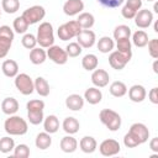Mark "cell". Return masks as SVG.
I'll return each instance as SVG.
<instances>
[{"label": "cell", "mask_w": 158, "mask_h": 158, "mask_svg": "<svg viewBox=\"0 0 158 158\" xmlns=\"http://www.w3.org/2000/svg\"><path fill=\"white\" fill-rule=\"evenodd\" d=\"M4 128L11 136H22L28 131L27 122L22 117L16 115H10V117L5 120Z\"/></svg>", "instance_id": "cell-1"}, {"label": "cell", "mask_w": 158, "mask_h": 158, "mask_svg": "<svg viewBox=\"0 0 158 158\" xmlns=\"http://www.w3.org/2000/svg\"><path fill=\"white\" fill-rule=\"evenodd\" d=\"M37 43L42 48H48L54 43L53 27L49 22H42L37 30Z\"/></svg>", "instance_id": "cell-2"}, {"label": "cell", "mask_w": 158, "mask_h": 158, "mask_svg": "<svg viewBox=\"0 0 158 158\" xmlns=\"http://www.w3.org/2000/svg\"><path fill=\"white\" fill-rule=\"evenodd\" d=\"M99 117H100V121L110 131H117L121 126V116L111 109H102L99 114Z\"/></svg>", "instance_id": "cell-3"}, {"label": "cell", "mask_w": 158, "mask_h": 158, "mask_svg": "<svg viewBox=\"0 0 158 158\" xmlns=\"http://www.w3.org/2000/svg\"><path fill=\"white\" fill-rule=\"evenodd\" d=\"M15 86L23 95H31L35 90V84H33L31 77L26 73L17 74L15 77Z\"/></svg>", "instance_id": "cell-4"}, {"label": "cell", "mask_w": 158, "mask_h": 158, "mask_svg": "<svg viewBox=\"0 0 158 158\" xmlns=\"http://www.w3.org/2000/svg\"><path fill=\"white\" fill-rule=\"evenodd\" d=\"M44 16H46V10L43 6H40V5L31 6V7L26 9L22 14V17L27 21L28 25H33V23L40 22L41 20H43Z\"/></svg>", "instance_id": "cell-5"}, {"label": "cell", "mask_w": 158, "mask_h": 158, "mask_svg": "<svg viewBox=\"0 0 158 158\" xmlns=\"http://www.w3.org/2000/svg\"><path fill=\"white\" fill-rule=\"evenodd\" d=\"M132 54H126V53H122L120 51H114L111 52V54L109 56V63L110 65L116 69V70H121L125 68V65L130 62Z\"/></svg>", "instance_id": "cell-6"}, {"label": "cell", "mask_w": 158, "mask_h": 158, "mask_svg": "<svg viewBox=\"0 0 158 158\" xmlns=\"http://www.w3.org/2000/svg\"><path fill=\"white\" fill-rule=\"evenodd\" d=\"M47 57H49V59L52 62H54L56 64H65L68 60V54L65 52V49H63L59 46H54L52 44L51 47H48L47 49Z\"/></svg>", "instance_id": "cell-7"}, {"label": "cell", "mask_w": 158, "mask_h": 158, "mask_svg": "<svg viewBox=\"0 0 158 158\" xmlns=\"http://www.w3.org/2000/svg\"><path fill=\"white\" fill-rule=\"evenodd\" d=\"M128 132H130V133L138 141L139 144H142V143H144V142L148 141L149 131H148L147 126L143 125V123H141V122H136V123H133V125L130 127Z\"/></svg>", "instance_id": "cell-8"}, {"label": "cell", "mask_w": 158, "mask_h": 158, "mask_svg": "<svg viewBox=\"0 0 158 158\" xmlns=\"http://www.w3.org/2000/svg\"><path fill=\"white\" fill-rule=\"evenodd\" d=\"M121 147H120V143L116 141V139H112V138H109V139H105L100 143L99 146V151L102 156L105 157H111V156H115L120 152Z\"/></svg>", "instance_id": "cell-9"}, {"label": "cell", "mask_w": 158, "mask_h": 158, "mask_svg": "<svg viewBox=\"0 0 158 158\" xmlns=\"http://www.w3.org/2000/svg\"><path fill=\"white\" fill-rule=\"evenodd\" d=\"M133 19H135V23L137 27L147 28L151 26V23L153 21V14L148 9H143V10H138Z\"/></svg>", "instance_id": "cell-10"}, {"label": "cell", "mask_w": 158, "mask_h": 158, "mask_svg": "<svg viewBox=\"0 0 158 158\" xmlns=\"http://www.w3.org/2000/svg\"><path fill=\"white\" fill-rule=\"evenodd\" d=\"M95 33L91 30H81L78 36H77V41L78 43L81 46V48H90L94 46L95 43Z\"/></svg>", "instance_id": "cell-11"}, {"label": "cell", "mask_w": 158, "mask_h": 158, "mask_svg": "<svg viewBox=\"0 0 158 158\" xmlns=\"http://www.w3.org/2000/svg\"><path fill=\"white\" fill-rule=\"evenodd\" d=\"M110 75L104 69H94L91 74V81L96 88H104L109 84Z\"/></svg>", "instance_id": "cell-12"}, {"label": "cell", "mask_w": 158, "mask_h": 158, "mask_svg": "<svg viewBox=\"0 0 158 158\" xmlns=\"http://www.w3.org/2000/svg\"><path fill=\"white\" fill-rule=\"evenodd\" d=\"M84 10V2L81 0H67L63 5V11L68 16L78 15Z\"/></svg>", "instance_id": "cell-13"}, {"label": "cell", "mask_w": 158, "mask_h": 158, "mask_svg": "<svg viewBox=\"0 0 158 158\" xmlns=\"http://www.w3.org/2000/svg\"><path fill=\"white\" fill-rule=\"evenodd\" d=\"M146 95H147V93H146V89L143 85L136 84L128 89V98L133 102H142L146 99Z\"/></svg>", "instance_id": "cell-14"}, {"label": "cell", "mask_w": 158, "mask_h": 158, "mask_svg": "<svg viewBox=\"0 0 158 158\" xmlns=\"http://www.w3.org/2000/svg\"><path fill=\"white\" fill-rule=\"evenodd\" d=\"M65 106L72 111H79L84 106V98L79 94H72L65 99Z\"/></svg>", "instance_id": "cell-15"}, {"label": "cell", "mask_w": 158, "mask_h": 158, "mask_svg": "<svg viewBox=\"0 0 158 158\" xmlns=\"http://www.w3.org/2000/svg\"><path fill=\"white\" fill-rule=\"evenodd\" d=\"M1 110L6 115H15L19 111V102L15 98H6L1 102Z\"/></svg>", "instance_id": "cell-16"}, {"label": "cell", "mask_w": 158, "mask_h": 158, "mask_svg": "<svg viewBox=\"0 0 158 158\" xmlns=\"http://www.w3.org/2000/svg\"><path fill=\"white\" fill-rule=\"evenodd\" d=\"M2 73L9 78H15L19 74V64L14 59H6L1 65Z\"/></svg>", "instance_id": "cell-17"}, {"label": "cell", "mask_w": 158, "mask_h": 158, "mask_svg": "<svg viewBox=\"0 0 158 158\" xmlns=\"http://www.w3.org/2000/svg\"><path fill=\"white\" fill-rule=\"evenodd\" d=\"M84 99H85L89 104L96 105V104H99V102L101 101L102 94H101V91H100L98 88H89V89H86L85 93H84Z\"/></svg>", "instance_id": "cell-18"}, {"label": "cell", "mask_w": 158, "mask_h": 158, "mask_svg": "<svg viewBox=\"0 0 158 158\" xmlns=\"http://www.w3.org/2000/svg\"><path fill=\"white\" fill-rule=\"evenodd\" d=\"M96 139L91 136H84L79 142V147L84 153H93L96 149Z\"/></svg>", "instance_id": "cell-19"}, {"label": "cell", "mask_w": 158, "mask_h": 158, "mask_svg": "<svg viewBox=\"0 0 158 158\" xmlns=\"http://www.w3.org/2000/svg\"><path fill=\"white\" fill-rule=\"evenodd\" d=\"M43 127L44 131L48 133H56L59 130V121L56 115H48L46 118H43Z\"/></svg>", "instance_id": "cell-20"}, {"label": "cell", "mask_w": 158, "mask_h": 158, "mask_svg": "<svg viewBox=\"0 0 158 158\" xmlns=\"http://www.w3.org/2000/svg\"><path fill=\"white\" fill-rule=\"evenodd\" d=\"M78 147V141L73 136H65L60 139V149L65 153H73Z\"/></svg>", "instance_id": "cell-21"}, {"label": "cell", "mask_w": 158, "mask_h": 158, "mask_svg": "<svg viewBox=\"0 0 158 158\" xmlns=\"http://www.w3.org/2000/svg\"><path fill=\"white\" fill-rule=\"evenodd\" d=\"M47 58V52H44V49L42 47H35L31 49L30 52V60L33 64H42Z\"/></svg>", "instance_id": "cell-22"}, {"label": "cell", "mask_w": 158, "mask_h": 158, "mask_svg": "<svg viewBox=\"0 0 158 158\" xmlns=\"http://www.w3.org/2000/svg\"><path fill=\"white\" fill-rule=\"evenodd\" d=\"M62 126H63V130H64L68 135H74V133H77V132L79 131V127H80L79 121H78L75 117H72V116L65 117L64 121H63V123H62Z\"/></svg>", "instance_id": "cell-23"}, {"label": "cell", "mask_w": 158, "mask_h": 158, "mask_svg": "<svg viewBox=\"0 0 158 158\" xmlns=\"http://www.w3.org/2000/svg\"><path fill=\"white\" fill-rule=\"evenodd\" d=\"M35 144L37 148L40 149H47L51 147L52 144V137H51V133L48 132H41L36 136V141H35Z\"/></svg>", "instance_id": "cell-24"}, {"label": "cell", "mask_w": 158, "mask_h": 158, "mask_svg": "<svg viewBox=\"0 0 158 158\" xmlns=\"http://www.w3.org/2000/svg\"><path fill=\"white\" fill-rule=\"evenodd\" d=\"M77 22L79 23V26L83 30H89L94 26L95 19H94L93 14H90V12H81V14H79Z\"/></svg>", "instance_id": "cell-25"}, {"label": "cell", "mask_w": 158, "mask_h": 158, "mask_svg": "<svg viewBox=\"0 0 158 158\" xmlns=\"http://www.w3.org/2000/svg\"><path fill=\"white\" fill-rule=\"evenodd\" d=\"M33 84H35V89H36V91H37V94L40 96H48V94H49V84L44 78L37 77L36 80L33 81Z\"/></svg>", "instance_id": "cell-26"}, {"label": "cell", "mask_w": 158, "mask_h": 158, "mask_svg": "<svg viewBox=\"0 0 158 158\" xmlns=\"http://www.w3.org/2000/svg\"><path fill=\"white\" fill-rule=\"evenodd\" d=\"M110 94L115 98H122L123 95H126L127 93V86L125 83L120 81V80H116L114 81L111 85H110Z\"/></svg>", "instance_id": "cell-27"}, {"label": "cell", "mask_w": 158, "mask_h": 158, "mask_svg": "<svg viewBox=\"0 0 158 158\" xmlns=\"http://www.w3.org/2000/svg\"><path fill=\"white\" fill-rule=\"evenodd\" d=\"M98 63H99L98 57L95 54H91V53L85 54L83 57V59H81V65H83V68L85 70H94V69H96L98 68Z\"/></svg>", "instance_id": "cell-28"}, {"label": "cell", "mask_w": 158, "mask_h": 158, "mask_svg": "<svg viewBox=\"0 0 158 158\" xmlns=\"http://www.w3.org/2000/svg\"><path fill=\"white\" fill-rule=\"evenodd\" d=\"M132 42L136 47L142 48V47L147 46V43H148V35L143 30H137L132 36Z\"/></svg>", "instance_id": "cell-29"}, {"label": "cell", "mask_w": 158, "mask_h": 158, "mask_svg": "<svg viewBox=\"0 0 158 158\" xmlns=\"http://www.w3.org/2000/svg\"><path fill=\"white\" fill-rule=\"evenodd\" d=\"M114 46H115L114 40L110 38L109 36L101 37V38L99 40V42H98V49H99L101 53H109V52H111V51L114 49Z\"/></svg>", "instance_id": "cell-30"}, {"label": "cell", "mask_w": 158, "mask_h": 158, "mask_svg": "<svg viewBox=\"0 0 158 158\" xmlns=\"http://www.w3.org/2000/svg\"><path fill=\"white\" fill-rule=\"evenodd\" d=\"M131 36V28L127 25H118L114 30V38L116 41L123 40V38H130Z\"/></svg>", "instance_id": "cell-31"}, {"label": "cell", "mask_w": 158, "mask_h": 158, "mask_svg": "<svg viewBox=\"0 0 158 158\" xmlns=\"http://www.w3.org/2000/svg\"><path fill=\"white\" fill-rule=\"evenodd\" d=\"M1 7L6 14H15L20 9V1L19 0H2Z\"/></svg>", "instance_id": "cell-32"}, {"label": "cell", "mask_w": 158, "mask_h": 158, "mask_svg": "<svg viewBox=\"0 0 158 158\" xmlns=\"http://www.w3.org/2000/svg\"><path fill=\"white\" fill-rule=\"evenodd\" d=\"M12 26H14V30H15L16 33H25L27 31V28H28L30 25L27 23V21L22 16H19V17H16L14 20Z\"/></svg>", "instance_id": "cell-33"}, {"label": "cell", "mask_w": 158, "mask_h": 158, "mask_svg": "<svg viewBox=\"0 0 158 158\" xmlns=\"http://www.w3.org/2000/svg\"><path fill=\"white\" fill-rule=\"evenodd\" d=\"M15 148V142L11 137H2L0 138V152L1 153H9Z\"/></svg>", "instance_id": "cell-34"}, {"label": "cell", "mask_w": 158, "mask_h": 158, "mask_svg": "<svg viewBox=\"0 0 158 158\" xmlns=\"http://www.w3.org/2000/svg\"><path fill=\"white\" fill-rule=\"evenodd\" d=\"M27 118L30 123L32 125H40L43 122V110H37V111H27Z\"/></svg>", "instance_id": "cell-35"}, {"label": "cell", "mask_w": 158, "mask_h": 158, "mask_svg": "<svg viewBox=\"0 0 158 158\" xmlns=\"http://www.w3.org/2000/svg\"><path fill=\"white\" fill-rule=\"evenodd\" d=\"M12 44V40L10 38H5V37H0V59L5 58L11 48Z\"/></svg>", "instance_id": "cell-36"}, {"label": "cell", "mask_w": 158, "mask_h": 158, "mask_svg": "<svg viewBox=\"0 0 158 158\" xmlns=\"http://www.w3.org/2000/svg\"><path fill=\"white\" fill-rule=\"evenodd\" d=\"M21 42H22V46L25 48H27V49H32L37 44L36 36H33L32 33H25L23 37H22V40H21Z\"/></svg>", "instance_id": "cell-37"}, {"label": "cell", "mask_w": 158, "mask_h": 158, "mask_svg": "<svg viewBox=\"0 0 158 158\" xmlns=\"http://www.w3.org/2000/svg\"><path fill=\"white\" fill-rule=\"evenodd\" d=\"M14 156L16 158H27L30 156V148L27 144H17L15 148H14Z\"/></svg>", "instance_id": "cell-38"}, {"label": "cell", "mask_w": 158, "mask_h": 158, "mask_svg": "<svg viewBox=\"0 0 158 158\" xmlns=\"http://www.w3.org/2000/svg\"><path fill=\"white\" fill-rule=\"evenodd\" d=\"M65 52H67L68 57H78L81 53V46L78 42H70L65 47Z\"/></svg>", "instance_id": "cell-39"}, {"label": "cell", "mask_w": 158, "mask_h": 158, "mask_svg": "<svg viewBox=\"0 0 158 158\" xmlns=\"http://www.w3.org/2000/svg\"><path fill=\"white\" fill-rule=\"evenodd\" d=\"M116 46H117V51L122 52V53H126V54H132V51H131V42H130V38H123V40H118L116 41Z\"/></svg>", "instance_id": "cell-40"}, {"label": "cell", "mask_w": 158, "mask_h": 158, "mask_svg": "<svg viewBox=\"0 0 158 158\" xmlns=\"http://www.w3.org/2000/svg\"><path fill=\"white\" fill-rule=\"evenodd\" d=\"M57 33H58L59 40H62V41H68V40H72L73 38V35L70 33V31L68 30V27L65 26V23H63V25H60L58 27Z\"/></svg>", "instance_id": "cell-41"}, {"label": "cell", "mask_w": 158, "mask_h": 158, "mask_svg": "<svg viewBox=\"0 0 158 158\" xmlns=\"http://www.w3.org/2000/svg\"><path fill=\"white\" fill-rule=\"evenodd\" d=\"M27 111H37V110H43L44 109V101L35 99V100H30L26 105Z\"/></svg>", "instance_id": "cell-42"}, {"label": "cell", "mask_w": 158, "mask_h": 158, "mask_svg": "<svg viewBox=\"0 0 158 158\" xmlns=\"http://www.w3.org/2000/svg\"><path fill=\"white\" fill-rule=\"evenodd\" d=\"M148 52L151 54L152 58L157 59L158 58V40L157 38H153L151 41H148Z\"/></svg>", "instance_id": "cell-43"}, {"label": "cell", "mask_w": 158, "mask_h": 158, "mask_svg": "<svg viewBox=\"0 0 158 158\" xmlns=\"http://www.w3.org/2000/svg\"><path fill=\"white\" fill-rule=\"evenodd\" d=\"M100 5H102L104 7H107V9H115V7H118L122 5V2L125 0H96Z\"/></svg>", "instance_id": "cell-44"}, {"label": "cell", "mask_w": 158, "mask_h": 158, "mask_svg": "<svg viewBox=\"0 0 158 158\" xmlns=\"http://www.w3.org/2000/svg\"><path fill=\"white\" fill-rule=\"evenodd\" d=\"M123 144H125L127 148H135V147L139 146L138 141H137L130 132H127V133L125 135V137H123Z\"/></svg>", "instance_id": "cell-45"}, {"label": "cell", "mask_w": 158, "mask_h": 158, "mask_svg": "<svg viewBox=\"0 0 158 158\" xmlns=\"http://www.w3.org/2000/svg\"><path fill=\"white\" fill-rule=\"evenodd\" d=\"M65 26L68 27V30L70 31V33L73 35V37H77V36H78V33L83 30V28L79 26V23L77 22V20H73V21L67 22V23H65Z\"/></svg>", "instance_id": "cell-46"}, {"label": "cell", "mask_w": 158, "mask_h": 158, "mask_svg": "<svg viewBox=\"0 0 158 158\" xmlns=\"http://www.w3.org/2000/svg\"><path fill=\"white\" fill-rule=\"evenodd\" d=\"M0 37H5V38H10V40H14V31L4 25V26H0Z\"/></svg>", "instance_id": "cell-47"}, {"label": "cell", "mask_w": 158, "mask_h": 158, "mask_svg": "<svg viewBox=\"0 0 158 158\" xmlns=\"http://www.w3.org/2000/svg\"><path fill=\"white\" fill-rule=\"evenodd\" d=\"M121 14H122V16L125 17V19H127V20H131V19H133L135 16H136V11L135 10H132L131 7H128L127 5H125L123 7H122V10H121Z\"/></svg>", "instance_id": "cell-48"}, {"label": "cell", "mask_w": 158, "mask_h": 158, "mask_svg": "<svg viewBox=\"0 0 158 158\" xmlns=\"http://www.w3.org/2000/svg\"><path fill=\"white\" fill-rule=\"evenodd\" d=\"M126 5L137 12L142 7V0H126Z\"/></svg>", "instance_id": "cell-49"}, {"label": "cell", "mask_w": 158, "mask_h": 158, "mask_svg": "<svg viewBox=\"0 0 158 158\" xmlns=\"http://www.w3.org/2000/svg\"><path fill=\"white\" fill-rule=\"evenodd\" d=\"M148 99L152 104H158V89L157 88H153L151 89V91L148 93Z\"/></svg>", "instance_id": "cell-50"}, {"label": "cell", "mask_w": 158, "mask_h": 158, "mask_svg": "<svg viewBox=\"0 0 158 158\" xmlns=\"http://www.w3.org/2000/svg\"><path fill=\"white\" fill-rule=\"evenodd\" d=\"M149 148L154 152V153H158V137H154L151 139L149 142Z\"/></svg>", "instance_id": "cell-51"}, {"label": "cell", "mask_w": 158, "mask_h": 158, "mask_svg": "<svg viewBox=\"0 0 158 158\" xmlns=\"http://www.w3.org/2000/svg\"><path fill=\"white\" fill-rule=\"evenodd\" d=\"M157 65H158V60L156 59V60H154V63H153V72H154L156 74L158 73V69H157Z\"/></svg>", "instance_id": "cell-52"}, {"label": "cell", "mask_w": 158, "mask_h": 158, "mask_svg": "<svg viewBox=\"0 0 158 158\" xmlns=\"http://www.w3.org/2000/svg\"><path fill=\"white\" fill-rule=\"evenodd\" d=\"M154 31L158 32V22H157V21H156V23H154Z\"/></svg>", "instance_id": "cell-53"}, {"label": "cell", "mask_w": 158, "mask_h": 158, "mask_svg": "<svg viewBox=\"0 0 158 158\" xmlns=\"http://www.w3.org/2000/svg\"><path fill=\"white\" fill-rule=\"evenodd\" d=\"M154 12H158V5L154 4Z\"/></svg>", "instance_id": "cell-54"}, {"label": "cell", "mask_w": 158, "mask_h": 158, "mask_svg": "<svg viewBox=\"0 0 158 158\" xmlns=\"http://www.w3.org/2000/svg\"><path fill=\"white\" fill-rule=\"evenodd\" d=\"M147 1H154V0H147Z\"/></svg>", "instance_id": "cell-55"}, {"label": "cell", "mask_w": 158, "mask_h": 158, "mask_svg": "<svg viewBox=\"0 0 158 158\" xmlns=\"http://www.w3.org/2000/svg\"><path fill=\"white\" fill-rule=\"evenodd\" d=\"M0 16H1V10H0Z\"/></svg>", "instance_id": "cell-56"}]
</instances>
